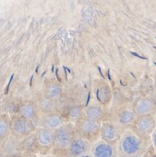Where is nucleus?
Wrapping results in <instances>:
<instances>
[{"label": "nucleus", "mask_w": 156, "mask_h": 157, "mask_svg": "<svg viewBox=\"0 0 156 157\" xmlns=\"http://www.w3.org/2000/svg\"><path fill=\"white\" fill-rule=\"evenodd\" d=\"M76 134L75 126L71 123L64 124L54 131V145L57 148H68Z\"/></svg>", "instance_id": "nucleus-1"}, {"label": "nucleus", "mask_w": 156, "mask_h": 157, "mask_svg": "<svg viewBox=\"0 0 156 157\" xmlns=\"http://www.w3.org/2000/svg\"><path fill=\"white\" fill-rule=\"evenodd\" d=\"M153 140H154V145L156 146V131H155V132H154V134Z\"/></svg>", "instance_id": "nucleus-22"}, {"label": "nucleus", "mask_w": 156, "mask_h": 157, "mask_svg": "<svg viewBox=\"0 0 156 157\" xmlns=\"http://www.w3.org/2000/svg\"><path fill=\"white\" fill-rule=\"evenodd\" d=\"M75 129L78 135L90 140L91 137H95L100 133L101 124L99 122L90 120L83 117L75 124Z\"/></svg>", "instance_id": "nucleus-3"}, {"label": "nucleus", "mask_w": 156, "mask_h": 157, "mask_svg": "<svg viewBox=\"0 0 156 157\" xmlns=\"http://www.w3.org/2000/svg\"><path fill=\"white\" fill-rule=\"evenodd\" d=\"M121 147L123 152L127 155H134L140 147V141L133 135H126L122 140Z\"/></svg>", "instance_id": "nucleus-8"}, {"label": "nucleus", "mask_w": 156, "mask_h": 157, "mask_svg": "<svg viewBox=\"0 0 156 157\" xmlns=\"http://www.w3.org/2000/svg\"><path fill=\"white\" fill-rule=\"evenodd\" d=\"M10 130L16 138H25L36 132L34 122L15 115L10 120Z\"/></svg>", "instance_id": "nucleus-2"}, {"label": "nucleus", "mask_w": 156, "mask_h": 157, "mask_svg": "<svg viewBox=\"0 0 156 157\" xmlns=\"http://www.w3.org/2000/svg\"><path fill=\"white\" fill-rule=\"evenodd\" d=\"M91 149V142L88 139L76 136L68 147V151L71 157H77L86 154Z\"/></svg>", "instance_id": "nucleus-4"}, {"label": "nucleus", "mask_w": 156, "mask_h": 157, "mask_svg": "<svg viewBox=\"0 0 156 157\" xmlns=\"http://www.w3.org/2000/svg\"><path fill=\"white\" fill-rule=\"evenodd\" d=\"M23 157H36L35 155H26V156H23Z\"/></svg>", "instance_id": "nucleus-26"}, {"label": "nucleus", "mask_w": 156, "mask_h": 157, "mask_svg": "<svg viewBox=\"0 0 156 157\" xmlns=\"http://www.w3.org/2000/svg\"><path fill=\"white\" fill-rule=\"evenodd\" d=\"M43 157H53V156H43Z\"/></svg>", "instance_id": "nucleus-27"}, {"label": "nucleus", "mask_w": 156, "mask_h": 157, "mask_svg": "<svg viewBox=\"0 0 156 157\" xmlns=\"http://www.w3.org/2000/svg\"><path fill=\"white\" fill-rule=\"evenodd\" d=\"M62 94V86L56 81H48L44 85V95L53 101L57 100Z\"/></svg>", "instance_id": "nucleus-12"}, {"label": "nucleus", "mask_w": 156, "mask_h": 157, "mask_svg": "<svg viewBox=\"0 0 156 157\" xmlns=\"http://www.w3.org/2000/svg\"><path fill=\"white\" fill-rule=\"evenodd\" d=\"M0 157H5V155H4V154H3L2 152H0Z\"/></svg>", "instance_id": "nucleus-25"}, {"label": "nucleus", "mask_w": 156, "mask_h": 157, "mask_svg": "<svg viewBox=\"0 0 156 157\" xmlns=\"http://www.w3.org/2000/svg\"><path fill=\"white\" fill-rule=\"evenodd\" d=\"M153 109V103L148 99H142L139 101L135 106V113L140 116L148 115Z\"/></svg>", "instance_id": "nucleus-16"}, {"label": "nucleus", "mask_w": 156, "mask_h": 157, "mask_svg": "<svg viewBox=\"0 0 156 157\" xmlns=\"http://www.w3.org/2000/svg\"><path fill=\"white\" fill-rule=\"evenodd\" d=\"M135 128L140 134H149L155 128L154 118L150 115L140 116L135 122Z\"/></svg>", "instance_id": "nucleus-7"}, {"label": "nucleus", "mask_w": 156, "mask_h": 157, "mask_svg": "<svg viewBox=\"0 0 156 157\" xmlns=\"http://www.w3.org/2000/svg\"><path fill=\"white\" fill-rule=\"evenodd\" d=\"M100 132L101 134L102 140L109 144L113 142L117 137L116 128L110 122H103L101 125Z\"/></svg>", "instance_id": "nucleus-11"}, {"label": "nucleus", "mask_w": 156, "mask_h": 157, "mask_svg": "<svg viewBox=\"0 0 156 157\" xmlns=\"http://www.w3.org/2000/svg\"><path fill=\"white\" fill-rule=\"evenodd\" d=\"M10 132V121L6 117H0V139L7 138Z\"/></svg>", "instance_id": "nucleus-18"}, {"label": "nucleus", "mask_w": 156, "mask_h": 157, "mask_svg": "<svg viewBox=\"0 0 156 157\" xmlns=\"http://www.w3.org/2000/svg\"><path fill=\"white\" fill-rule=\"evenodd\" d=\"M83 117L90 120L99 122L103 117V109L101 106H98V105L88 106L84 109Z\"/></svg>", "instance_id": "nucleus-15"}, {"label": "nucleus", "mask_w": 156, "mask_h": 157, "mask_svg": "<svg viewBox=\"0 0 156 157\" xmlns=\"http://www.w3.org/2000/svg\"><path fill=\"white\" fill-rule=\"evenodd\" d=\"M36 138L37 145L43 147H50L54 145V132L49 129L44 127L37 129Z\"/></svg>", "instance_id": "nucleus-9"}, {"label": "nucleus", "mask_w": 156, "mask_h": 157, "mask_svg": "<svg viewBox=\"0 0 156 157\" xmlns=\"http://www.w3.org/2000/svg\"><path fill=\"white\" fill-rule=\"evenodd\" d=\"M92 155L93 157H114V148L111 144L101 140L93 145Z\"/></svg>", "instance_id": "nucleus-10"}, {"label": "nucleus", "mask_w": 156, "mask_h": 157, "mask_svg": "<svg viewBox=\"0 0 156 157\" xmlns=\"http://www.w3.org/2000/svg\"><path fill=\"white\" fill-rule=\"evenodd\" d=\"M13 77H14V74L13 73L12 75H11V78L9 79V82H8L7 86H6V91H5V94H8V90H9V87H10V85H11V83H12V81H13Z\"/></svg>", "instance_id": "nucleus-21"}, {"label": "nucleus", "mask_w": 156, "mask_h": 157, "mask_svg": "<svg viewBox=\"0 0 156 157\" xmlns=\"http://www.w3.org/2000/svg\"><path fill=\"white\" fill-rule=\"evenodd\" d=\"M21 150V143H19L15 138H8L4 144V151L10 156H18Z\"/></svg>", "instance_id": "nucleus-14"}, {"label": "nucleus", "mask_w": 156, "mask_h": 157, "mask_svg": "<svg viewBox=\"0 0 156 157\" xmlns=\"http://www.w3.org/2000/svg\"><path fill=\"white\" fill-rule=\"evenodd\" d=\"M65 124V118L60 113L53 111L48 114H44L43 120H42V125L43 127L49 129L50 131H55L60 126Z\"/></svg>", "instance_id": "nucleus-5"}, {"label": "nucleus", "mask_w": 156, "mask_h": 157, "mask_svg": "<svg viewBox=\"0 0 156 157\" xmlns=\"http://www.w3.org/2000/svg\"><path fill=\"white\" fill-rule=\"evenodd\" d=\"M134 113L131 110H124L119 114V122L121 124H128L133 121Z\"/></svg>", "instance_id": "nucleus-20"}, {"label": "nucleus", "mask_w": 156, "mask_h": 157, "mask_svg": "<svg viewBox=\"0 0 156 157\" xmlns=\"http://www.w3.org/2000/svg\"><path fill=\"white\" fill-rule=\"evenodd\" d=\"M84 115V109L80 105H73L70 108L68 111V119L71 121V123H77V122L83 117Z\"/></svg>", "instance_id": "nucleus-17"}, {"label": "nucleus", "mask_w": 156, "mask_h": 157, "mask_svg": "<svg viewBox=\"0 0 156 157\" xmlns=\"http://www.w3.org/2000/svg\"><path fill=\"white\" fill-rule=\"evenodd\" d=\"M77 157H93V156H91L90 155L85 154V155H79V156H77Z\"/></svg>", "instance_id": "nucleus-23"}, {"label": "nucleus", "mask_w": 156, "mask_h": 157, "mask_svg": "<svg viewBox=\"0 0 156 157\" xmlns=\"http://www.w3.org/2000/svg\"><path fill=\"white\" fill-rule=\"evenodd\" d=\"M121 157H137V156H135V155H124V156H121Z\"/></svg>", "instance_id": "nucleus-24"}, {"label": "nucleus", "mask_w": 156, "mask_h": 157, "mask_svg": "<svg viewBox=\"0 0 156 157\" xmlns=\"http://www.w3.org/2000/svg\"><path fill=\"white\" fill-rule=\"evenodd\" d=\"M38 109L36 102L31 101H25L17 108V115L25 119L33 121L38 114Z\"/></svg>", "instance_id": "nucleus-6"}, {"label": "nucleus", "mask_w": 156, "mask_h": 157, "mask_svg": "<svg viewBox=\"0 0 156 157\" xmlns=\"http://www.w3.org/2000/svg\"><path fill=\"white\" fill-rule=\"evenodd\" d=\"M36 103L38 110L43 112V114H48V113L54 111V109H55L54 101L49 98V97H47V96H45L44 94L40 96L37 99V101Z\"/></svg>", "instance_id": "nucleus-13"}, {"label": "nucleus", "mask_w": 156, "mask_h": 157, "mask_svg": "<svg viewBox=\"0 0 156 157\" xmlns=\"http://www.w3.org/2000/svg\"><path fill=\"white\" fill-rule=\"evenodd\" d=\"M36 134L34 135L33 133L30 135L25 137V140L21 143V150H30L34 147V146H36Z\"/></svg>", "instance_id": "nucleus-19"}]
</instances>
